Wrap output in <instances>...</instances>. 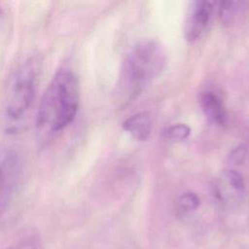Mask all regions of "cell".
<instances>
[{"instance_id": "obj_1", "label": "cell", "mask_w": 249, "mask_h": 249, "mask_svg": "<svg viewBox=\"0 0 249 249\" xmlns=\"http://www.w3.org/2000/svg\"><path fill=\"white\" fill-rule=\"evenodd\" d=\"M79 108V86L76 76L60 69L53 77L38 107L36 126L44 135L63 130L75 119Z\"/></svg>"}, {"instance_id": "obj_2", "label": "cell", "mask_w": 249, "mask_h": 249, "mask_svg": "<svg viewBox=\"0 0 249 249\" xmlns=\"http://www.w3.org/2000/svg\"><path fill=\"white\" fill-rule=\"evenodd\" d=\"M163 48L155 41L137 44L124 62V79L133 92L157 77L165 64Z\"/></svg>"}, {"instance_id": "obj_3", "label": "cell", "mask_w": 249, "mask_h": 249, "mask_svg": "<svg viewBox=\"0 0 249 249\" xmlns=\"http://www.w3.org/2000/svg\"><path fill=\"white\" fill-rule=\"evenodd\" d=\"M36 89V70L32 62L26 61L16 73L6 103L7 116L16 121L30 107Z\"/></svg>"}, {"instance_id": "obj_4", "label": "cell", "mask_w": 249, "mask_h": 249, "mask_svg": "<svg viewBox=\"0 0 249 249\" xmlns=\"http://www.w3.org/2000/svg\"><path fill=\"white\" fill-rule=\"evenodd\" d=\"M21 171L18 154L11 149L0 151V218L8 208Z\"/></svg>"}, {"instance_id": "obj_5", "label": "cell", "mask_w": 249, "mask_h": 249, "mask_svg": "<svg viewBox=\"0 0 249 249\" xmlns=\"http://www.w3.org/2000/svg\"><path fill=\"white\" fill-rule=\"evenodd\" d=\"M215 192L223 203L231 206L238 204L245 193L242 176L235 170L223 171L216 182Z\"/></svg>"}, {"instance_id": "obj_6", "label": "cell", "mask_w": 249, "mask_h": 249, "mask_svg": "<svg viewBox=\"0 0 249 249\" xmlns=\"http://www.w3.org/2000/svg\"><path fill=\"white\" fill-rule=\"evenodd\" d=\"M214 4L210 1L194 2L185 24V37L189 42L196 41L206 29L211 19Z\"/></svg>"}, {"instance_id": "obj_7", "label": "cell", "mask_w": 249, "mask_h": 249, "mask_svg": "<svg viewBox=\"0 0 249 249\" xmlns=\"http://www.w3.org/2000/svg\"><path fill=\"white\" fill-rule=\"evenodd\" d=\"M200 105L205 116L217 124H225L226 110L221 99L213 92L206 91L200 95Z\"/></svg>"}, {"instance_id": "obj_8", "label": "cell", "mask_w": 249, "mask_h": 249, "mask_svg": "<svg viewBox=\"0 0 249 249\" xmlns=\"http://www.w3.org/2000/svg\"><path fill=\"white\" fill-rule=\"evenodd\" d=\"M123 126L124 130L130 133L136 140L145 141L148 139L152 129V122L150 116L145 113H138L127 118Z\"/></svg>"}, {"instance_id": "obj_9", "label": "cell", "mask_w": 249, "mask_h": 249, "mask_svg": "<svg viewBox=\"0 0 249 249\" xmlns=\"http://www.w3.org/2000/svg\"><path fill=\"white\" fill-rule=\"evenodd\" d=\"M247 10V3L240 1H224L220 4L221 19L225 24H233L243 17Z\"/></svg>"}, {"instance_id": "obj_10", "label": "cell", "mask_w": 249, "mask_h": 249, "mask_svg": "<svg viewBox=\"0 0 249 249\" xmlns=\"http://www.w3.org/2000/svg\"><path fill=\"white\" fill-rule=\"evenodd\" d=\"M191 129L185 124H177L171 125L167 129V135L170 139L175 141H182L185 140L190 135Z\"/></svg>"}, {"instance_id": "obj_11", "label": "cell", "mask_w": 249, "mask_h": 249, "mask_svg": "<svg viewBox=\"0 0 249 249\" xmlns=\"http://www.w3.org/2000/svg\"><path fill=\"white\" fill-rule=\"evenodd\" d=\"M4 249H43V245L37 237H28L18 241Z\"/></svg>"}, {"instance_id": "obj_12", "label": "cell", "mask_w": 249, "mask_h": 249, "mask_svg": "<svg viewBox=\"0 0 249 249\" xmlns=\"http://www.w3.org/2000/svg\"><path fill=\"white\" fill-rule=\"evenodd\" d=\"M198 197L194 194H185L178 201L179 208L182 211H192L198 206Z\"/></svg>"}, {"instance_id": "obj_13", "label": "cell", "mask_w": 249, "mask_h": 249, "mask_svg": "<svg viewBox=\"0 0 249 249\" xmlns=\"http://www.w3.org/2000/svg\"><path fill=\"white\" fill-rule=\"evenodd\" d=\"M245 155H246V148L244 146H238L231 152L229 159L233 163H239L245 159Z\"/></svg>"}, {"instance_id": "obj_14", "label": "cell", "mask_w": 249, "mask_h": 249, "mask_svg": "<svg viewBox=\"0 0 249 249\" xmlns=\"http://www.w3.org/2000/svg\"><path fill=\"white\" fill-rule=\"evenodd\" d=\"M3 18V10H2V8L0 7V19Z\"/></svg>"}]
</instances>
